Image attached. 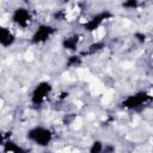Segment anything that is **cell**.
I'll use <instances>...</instances> for the list:
<instances>
[{"instance_id":"obj_1","label":"cell","mask_w":153,"mask_h":153,"mask_svg":"<svg viewBox=\"0 0 153 153\" xmlns=\"http://www.w3.org/2000/svg\"><path fill=\"white\" fill-rule=\"evenodd\" d=\"M26 137L30 142L37 145L38 147L44 148L51 143V141L54 139V133L48 127L35 126L26 131Z\"/></svg>"},{"instance_id":"obj_2","label":"cell","mask_w":153,"mask_h":153,"mask_svg":"<svg viewBox=\"0 0 153 153\" xmlns=\"http://www.w3.org/2000/svg\"><path fill=\"white\" fill-rule=\"evenodd\" d=\"M114 17V14L109 11V10H105V11H100L98 13H96L94 16H92L90 19H86L84 23H82V27L86 32H90L91 35L94 33L96 31H98L99 29L103 27V25L110 20L111 18Z\"/></svg>"},{"instance_id":"obj_3","label":"cell","mask_w":153,"mask_h":153,"mask_svg":"<svg viewBox=\"0 0 153 153\" xmlns=\"http://www.w3.org/2000/svg\"><path fill=\"white\" fill-rule=\"evenodd\" d=\"M53 92V85L49 81H39L32 90L30 100L32 105H42Z\"/></svg>"},{"instance_id":"obj_4","label":"cell","mask_w":153,"mask_h":153,"mask_svg":"<svg viewBox=\"0 0 153 153\" xmlns=\"http://www.w3.org/2000/svg\"><path fill=\"white\" fill-rule=\"evenodd\" d=\"M151 99H152V96L148 94L146 91H139V92H135V93L126 97L122 100L121 105H122V108H124L127 110H135V109L143 106V104L148 103Z\"/></svg>"},{"instance_id":"obj_5","label":"cell","mask_w":153,"mask_h":153,"mask_svg":"<svg viewBox=\"0 0 153 153\" xmlns=\"http://www.w3.org/2000/svg\"><path fill=\"white\" fill-rule=\"evenodd\" d=\"M56 27L50 25V24H39L35 31L32 32L31 35V43L35 44V45H39V44H43L45 43L48 39H50L55 33H56Z\"/></svg>"},{"instance_id":"obj_6","label":"cell","mask_w":153,"mask_h":153,"mask_svg":"<svg viewBox=\"0 0 153 153\" xmlns=\"http://www.w3.org/2000/svg\"><path fill=\"white\" fill-rule=\"evenodd\" d=\"M32 19H33V17H32L31 11L26 7H23V6L14 8L12 14H11L12 23L16 24L20 29H27L31 25Z\"/></svg>"},{"instance_id":"obj_7","label":"cell","mask_w":153,"mask_h":153,"mask_svg":"<svg viewBox=\"0 0 153 153\" xmlns=\"http://www.w3.org/2000/svg\"><path fill=\"white\" fill-rule=\"evenodd\" d=\"M16 33L10 26L0 27V45L2 48H10L16 43Z\"/></svg>"},{"instance_id":"obj_8","label":"cell","mask_w":153,"mask_h":153,"mask_svg":"<svg viewBox=\"0 0 153 153\" xmlns=\"http://www.w3.org/2000/svg\"><path fill=\"white\" fill-rule=\"evenodd\" d=\"M80 37H81V36H79V35H76V33L66 36V37L62 39V42H61L62 48L66 49L67 51H71V53L76 51V49H78V47H79V44H80V41H81Z\"/></svg>"},{"instance_id":"obj_9","label":"cell","mask_w":153,"mask_h":153,"mask_svg":"<svg viewBox=\"0 0 153 153\" xmlns=\"http://www.w3.org/2000/svg\"><path fill=\"white\" fill-rule=\"evenodd\" d=\"M2 151L4 153H26L27 149L22 147L20 145L16 143L12 140H7L2 142Z\"/></svg>"},{"instance_id":"obj_10","label":"cell","mask_w":153,"mask_h":153,"mask_svg":"<svg viewBox=\"0 0 153 153\" xmlns=\"http://www.w3.org/2000/svg\"><path fill=\"white\" fill-rule=\"evenodd\" d=\"M105 42L103 41V39H96L93 43H91L88 47H87V49L81 54V56L84 57V55H94V54H97V53H99V51H102L104 48H105Z\"/></svg>"},{"instance_id":"obj_11","label":"cell","mask_w":153,"mask_h":153,"mask_svg":"<svg viewBox=\"0 0 153 153\" xmlns=\"http://www.w3.org/2000/svg\"><path fill=\"white\" fill-rule=\"evenodd\" d=\"M82 63V56L80 54H72L71 56L67 57L66 66L69 68H76Z\"/></svg>"},{"instance_id":"obj_12","label":"cell","mask_w":153,"mask_h":153,"mask_svg":"<svg viewBox=\"0 0 153 153\" xmlns=\"http://www.w3.org/2000/svg\"><path fill=\"white\" fill-rule=\"evenodd\" d=\"M105 143L102 140H94L88 148V153H104Z\"/></svg>"},{"instance_id":"obj_13","label":"cell","mask_w":153,"mask_h":153,"mask_svg":"<svg viewBox=\"0 0 153 153\" xmlns=\"http://www.w3.org/2000/svg\"><path fill=\"white\" fill-rule=\"evenodd\" d=\"M139 1L136 0H128V1H124L122 2V7L123 8H127V10H136L139 7Z\"/></svg>"},{"instance_id":"obj_14","label":"cell","mask_w":153,"mask_h":153,"mask_svg":"<svg viewBox=\"0 0 153 153\" xmlns=\"http://www.w3.org/2000/svg\"><path fill=\"white\" fill-rule=\"evenodd\" d=\"M134 38H135V41H136L137 43L143 44V43L147 41V35H146L145 32H142V31H136V32L134 33Z\"/></svg>"},{"instance_id":"obj_15","label":"cell","mask_w":153,"mask_h":153,"mask_svg":"<svg viewBox=\"0 0 153 153\" xmlns=\"http://www.w3.org/2000/svg\"><path fill=\"white\" fill-rule=\"evenodd\" d=\"M116 148L114 145H110V143H105V148H104V153H115Z\"/></svg>"},{"instance_id":"obj_16","label":"cell","mask_w":153,"mask_h":153,"mask_svg":"<svg viewBox=\"0 0 153 153\" xmlns=\"http://www.w3.org/2000/svg\"><path fill=\"white\" fill-rule=\"evenodd\" d=\"M41 153H50V152H47V151H44V152H41Z\"/></svg>"},{"instance_id":"obj_17","label":"cell","mask_w":153,"mask_h":153,"mask_svg":"<svg viewBox=\"0 0 153 153\" xmlns=\"http://www.w3.org/2000/svg\"><path fill=\"white\" fill-rule=\"evenodd\" d=\"M128 153H131V152H128Z\"/></svg>"}]
</instances>
